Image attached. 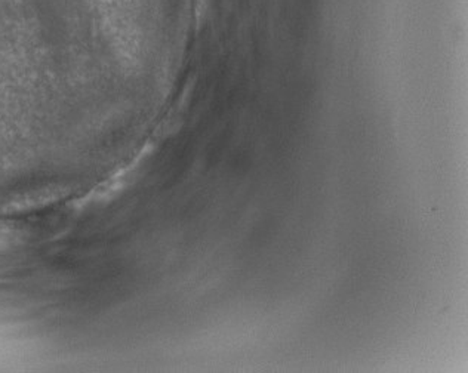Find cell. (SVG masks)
<instances>
[{
    "label": "cell",
    "mask_w": 468,
    "mask_h": 373,
    "mask_svg": "<svg viewBox=\"0 0 468 373\" xmlns=\"http://www.w3.org/2000/svg\"><path fill=\"white\" fill-rule=\"evenodd\" d=\"M9 239H11V236H9L8 231H5V229H0V248H2V246L6 245V243H8Z\"/></svg>",
    "instance_id": "6da1fadb"
}]
</instances>
